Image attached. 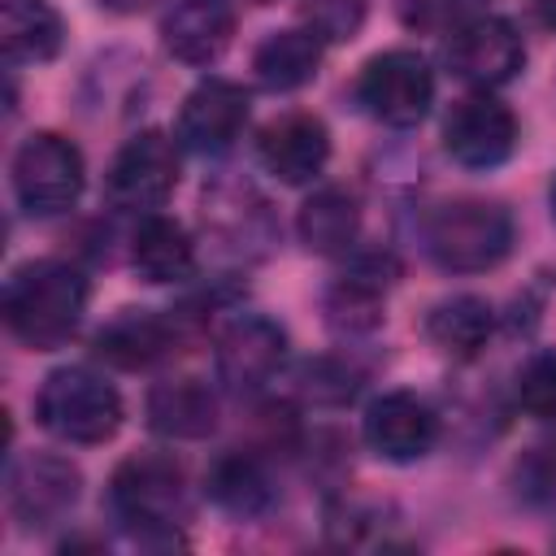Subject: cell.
<instances>
[{
    "mask_svg": "<svg viewBox=\"0 0 556 556\" xmlns=\"http://www.w3.org/2000/svg\"><path fill=\"white\" fill-rule=\"evenodd\" d=\"M87 313V278L70 261H26L4 282V326L35 352L61 348Z\"/></svg>",
    "mask_w": 556,
    "mask_h": 556,
    "instance_id": "obj_1",
    "label": "cell"
},
{
    "mask_svg": "<svg viewBox=\"0 0 556 556\" xmlns=\"http://www.w3.org/2000/svg\"><path fill=\"white\" fill-rule=\"evenodd\" d=\"M109 508L139 543H178L191 517L182 465L165 452H135L109 478Z\"/></svg>",
    "mask_w": 556,
    "mask_h": 556,
    "instance_id": "obj_2",
    "label": "cell"
},
{
    "mask_svg": "<svg viewBox=\"0 0 556 556\" xmlns=\"http://www.w3.org/2000/svg\"><path fill=\"white\" fill-rule=\"evenodd\" d=\"M421 243L443 274H482L513 252V217L495 200H443L426 213Z\"/></svg>",
    "mask_w": 556,
    "mask_h": 556,
    "instance_id": "obj_3",
    "label": "cell"
},
{
    "mask_svg": "<svg viewBox=\"0 0 556 556\" xmlns=\"http://www.w3.org/2000/svg\"><path fill=\"white\" fill-rule=\"evenodd\" d=\"M35 417L48 434L91 447V443H104L117 434L122 395L113 382H104V374H96L87 365H65L43 378V387L35 395Z\"/></svg>",
    "mask_w": 556,
    "mask_h": 556,
    "instance_id": "obj_4",
    "label": "cell"
},
{
    "mask_svg": "<svg viewBox=\"0 0 556 556\" xmlns=\"http://www.w3.org/2000/svg\"><path fill=\"white\" fill-rule=\"evenodd\" d=\"M87 165L74 139L56 130H35L13 152V195L17 208L30 217H56L70 213L83 195Z\"/></svg>",
    "mask_w": 556,
    "mask_h": 556,
    "instance_id": "obj_5",
    "label": "cell"
},
{
    "mask_svg": "<svg viewBox=\"0 0 556 556\" xmlns=\"http://www.w3.org/2000/svg\"><path fill=\"white\" fill-rule=\"evenodd\" d=\"M356 100L361 109L395 130L417 126L434 104V70L413 48H387L369 56L356 74Z\"/></svg>",
    "mask_w": 556,
    "mask_h": 556,
    "instance_id": "obj_6",
    "label": "cell"
},
{
    "mask_svg": "<svg viewBox=\"0 0 556 556\" xmlns=\"http://www.w3.org/2000/svg\"><path fill=\"white\" fill-rule=\"evenodd\" d=\"M174 187H178V143L152 126L130 135L104 174L109 204L126 213H156L174 195Z\"/></svg>",
    "mask_w": 556,
    "mask_h": 556,
    "instance_id": "obj_7",
    "label": "cell"
},
{
    "mask_svg": "<svg viewBox=\"0 0 556 556\" xmlns=\"http://www.w3.org/2000/svg\"><path fill=\"white\" fill-rule=\"evenodd\" d=\"M447 56V70L469 83V87H504L521 74L526 65V43L517 35V26L508 17H495V13H478L469 22H460L443 48Z\"/></svg>",
    "mask_w": 556,
    "mask_h": 556,
    "instance_id": "obj_8",
    "label": "cell"
},
{
    "mask_svg": "<svg viewBox=\"0 0 556 556\" xmlns=\"http://www.w3.org/2000/svg\"><path fill=\"white\" fill-rule=\"evenodd\" d=\"M83 495V473L70 456L56 452H26L9 465V508L26 530L56 526L74 513Z\"/></svg>",
    "mask_w": 556,
    "mask_h": 556,
    "instance_id": "obj_9",
    "label": "cell"
},
{
    "mask_svg": "<svg viewBox=\"0 0 556 556\" xmlns=\"http://www.w3.org/2000/svg\"><path fill=\"white\" fill-rule=\"evenodd\" d=\"M443 148L465 169H495L517 152V117L491 91L465 96L443 122Z\"/></svg>",
    "mask_w": 556,
    "mask_h": 556,
    "instance_id": "obj_10",
    "label": "cell"
},
{
    "mask_svg": "<svg viewBox=\"0 0 556 556\" xmlns=\"http://www.w3.org/2000/svg\"><path fill=\"white\" fill-rule=\"evenodd\" d=\"M282 361H287V330L261 313L235 317L217 334V348H213L217 378L235 395H252V391L269 387L274 374L282 369Z\"/></svg>",
    "mask_w": 556,
    "mask_h": 556,
    "instance_id": "obj_11",
    "label": "cell"
},
{
    "mask_svg": "<svg viewBox=\"0 0 556 556\" xmlns=\"http://www.w3.org/2000/svg\"><path fill=\"white\" fill-rule=\"evenodd\" d=\"M248 126V91L230 78H204L178 109V143L195 156H222Z\"/></svg>",
    "mask_w": 556,
    "mask_h": 556,
    "instance_id": "obj_12",
    "label": "cell"
},
{
    "mask_svg": "<svg viewBox=\"0 0 556 556\" xmlns=\"http://www.w3.org/2000/svg\"><path fill=\"white\" fill-rule=\"evenodd\" d=\"M365 443L374 456L391 460V465H413L421 456L434 452L439 443V413L413 395V391H387L365 408V426H361Z\"/></svg>",
    "mask_w": 556,
    "mask_h": 556,
    "instance_id": "obj_13",
    "label": "cell"
},
{
    "mask_svg": "<svg viewBox=\"0 0 556 556\" xmlns=\"http://www.w3.org/2000/svg\"><path fill=\"white\" fill-rule=\"evenodd\" d=\"M256 156L265 165V174H274L287 187H304L313 182L326 161H330V130L321 117L313 113H282L274 117L261 139H256Z\"/></svg>",
    "mask_w": 556,
    "mask_h": 556,
    "instance_id": "obj_14",
    "label": "cell"
},
{
    "mask_svg": "<svg viewBox=\"0 0 556 556\" xmlns=\"http://www.w3.org/2000/svg\"><path fill=\"white\" fill-rule=\"evenodd\" d=\"M235 39V13L226 0H174L161 17V43L182 65H213Z\"/></svg>",
    "mask_w": 556,
    "mask_h": 556,
    "instance_id": "obj_15",
    "label": "cell"
},
{
    "mask_svg": "<svg viewBox=\"0 0 556 556\" xmlns=\"http://www.w3.org/2000/svg\"><path fill=\"white\" fill-rule=\"evenodd\" d=\"M148 426L161 439H208L217 430V391L204 378H165L148 391Z\"/></svg>",
    "mask_w": 556,
    "mask_h": 556,
    "instance_id": "obj_16",
    "label": "cell"
},
{
    "mask_svg": "<svg viewBox=\"0 0 556 556\" xmlns=\"http://www.w3.org/2000/svg\"><path fill=\"white\" fill-rule=\"evenodd\" d=\"M174 339L178 334L165 317H156L148 308H126L96 334L91 352H96V361L135 374V369H152L156 361H165L174 352Z\"/></svg>",
    "mask_w": 556,
    "mask_h": 556,
    "instance_id": "obj_17",
    "label": "cell"
},
{
    "mask_svg": "<svg viewBox=\"0 0 556 556\" xmlns=\"http://www.w3.org/2000/svg\"><path fill=\"white\" fill-rule=\"evenodd\" d=\"M204 491L230 517H265L278 504V486L252 452H222L204 473Z\"/></svg>",
    "mask_w": 556,
    "mask_h": 556,
    "instance_id": "obj_18",
    "label": "cell"
},
{
    "mask_svg": "<svg viewBox=\"0 0 556 556\" xmlns=\"http://www.w3.org/2000/svg\"><path fill=\"white\" fill-rule=\"evenodd\" d=\"M61 43L65 22L52 0H0V48L9 65H43Z\"/></svg>",
    "mask_w": 556,
    "mask_h": 556,
    "instance_id": "obj_19",
    "label": "cell"
},
{
    "mask_svg": "<svg viewBox=\"0 0 556 556\" xmlns=\"http://www.w3.org/2000/svg\"><path fill=\"white\" fill-rule=\"evenodd\" d=\"M130 265L152 287L182 282L195 269V243L182 230V222H174L165 213H148L130 239Z\"/></svg>",
    "mask_w": 556,
    "mask_h": 556,
    "instance_id": "obj_20",
    "label": "cell"
},
{
    "mask_svg": "<svg viewBox=\"0 0 556 556\" xmlns=\"http://www.w3.org/2000/svg\"><path fill=\"white\" fill-rule=\"evenodd\" d=\"M321 52H326V43L308 26L274 30L252 52V74H256V83L265 91H295V87H304V83L317 78Z\"/></svg>",
    "mask_w": 556,
    "mask_h": 556,
    "instance_id": "obj_21",
    "label": "cell"
},
{
    "mask_svg": "<svg viewBox=\"0 0 556 556\" xmlns=\"http://www.w3.org/2000/svg\"><path fill=\"white\" fill-rule=\"evenodd\" d=\"M295 230H300V243L308 252H317V256H343V252H352V243L361 235V204L343 187H321V191H313L300 204Z\"/></svg>",
    "mask_w": 556,
    "mask_h": 556,
    "instance_id": "obj_22",
    "label": "cell"
},
{
    "mask_svg": "<svg viewBox=\"0 0 556 556\" xmlns=\"http://www.w3.org/2000/svg\"><path fill=\"white\" fill-rule=\"evenodd\" d=\"M426 334L443 356L469 361L486 348V339L495 334V308L482 295H452L443 304L430 308L426 317Z\"/></svg>",
    "mask_w": 556,
    "mask_h": 556,
    "instance_id": "obj_23",
    "label": "cell"
},
{
    "mask_svg": "<svg viewBox=\"0 0 556 556\" xmlns=\"http://www.w3.org/2000/svg\"><path fill=\"white\" fill-rule=\"evenodd\" d=\"M387 517H391V504L382 500H365V495H339L330 508H326V534L330 543L339 547H365V543H387L382 530H387Z\"/></svg>",
    "mask_w": 556,
    "mask_h": 556,
    "instance_id": "obj_24",
    "label": "cell"
},
{
    "mask_svg": "<svg viewBox=\"0 0 556 556\" xmlns=\"http://www.w3.org/2000/svg\"><path fill=\"white\" fill-rule=\"evenodd\" d=\"M513 491L530 508H556V434L521 452L513 465Z\"/></svg>",
    "mask_w": 556,
    "mask_h": 556,
    "instance_id": "obj_25",
    "label": "cell"
},
{
    "mask_svg": "<svg viewBox=\"0 0 556 556\" xmlns=\"http://www.w3.org/2000/svg\"><path fill=\"white\" fill-rule=\"evenodd\" d=\"M295 391L313 404H348L356 395V374L334 356H313L295 369Z\"/></svg>",
    "mask_w": 556,
    "mask_h": 556,
    "instance_id": "obj_26",
    "label": "cell"
},
{
    "mask_svg": "<svg viewBox=\"0 0 556 556\" xmlns=\"http://www.w3.org/2000/svg\"><path fill=\"white\" fill-rule=\"evenodd\" d=\"M517 404L534 421H556V352H534L517 374Z\"/></svg>",
    "mask_w": 556,
    "mask_h": 556,
    "instance_id": "obj_27",
    "label": "cell"
},
{
    "mask_svg": "<svg viewBox=\"0 0 556 556\" xmlns=\"http://www.w3.org/2000/svg\"><path fill=\"white\" fill-rule=\"evenodd\" d=\"M300 17L321 43H343L361 30L365 0H300Z\"/></svg>",
    "mask_w": 556,
    "mask_h": 556,
    "instance_id": "obj_28",
    "label": "cell"
},
{
    "mask_svg": "<svg viewBox=\"0 0 556 556\" xmlns=\"http://www.w3.org/2000/svg\"><path fill=\"white\" fill-rule=\"evenodd\" d=\"M539 9H543L547 22H556V0H539Z\"/></svg>",
    "mask_w": 556,
    "mask_h": 556,
    "instance_id": "obj_29",
    "label": "cell"
},
{
    "mask_svg": "<svg viewBox=\"0 0 556 556\" xmlns=\"http://www.w3.org/2000/svg\"><path fill=\"white\" fill-rule=\"evenodd\" d=\"M552 217H556V178H552Z\"/></svg>",
    "mask_w": 556,
    "mask_h": 556,
    "instance_id": "obj_30",
    "label": "cell"
},
{
    "mask_svg": "<svg viewBox=\"0 0 556 556\" xmlns=\"http://www.w3.org/2000/svg\"><path fill=\"white\" fill-rule=\"evenodd\" d=\"M252 4H269V0H252Z\"/></svg>",
    "mask_w": 556,
    "mask_h": 556,
    "instance_id": "obj_31",
    "label": "cell"
}]
</instances>
